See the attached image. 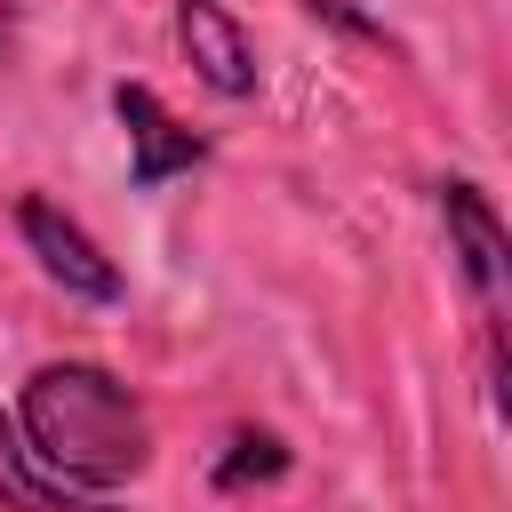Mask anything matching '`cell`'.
<instances>
[{
    "label": "cell",
    "instance_id": "cell-3",
    "mask_svg": "<svg viewBox=\"0 0 512 512\" xmlns=\"http://www.w3.org/2000/svg\"><path fill=\"white\" fill-rule=\"evenodd\" d=\"M16 240L32 248V264H40L64 296H80V304H120V296H128V280H120V264L96 248V232H88L80 216H64L48 192H16Z\"/></svg>",
    "mask_w": 512,
    "mask_h": 512
},
{
    "label": "cell",
    "instance_id": "cell-2",
    "mask_svg": "<svg viewBox=\"0 0 512 512\" xmlns=\"http://www.w3.org/2000/svg\"><path fill=\"white\" fill-rule=\"evenodd\" d=\"M432 208H440V232H448V256L472 288V312H480V344H488V384H504V280H512V240H504V216L496 200L472 184V176H440L432 184Z\"/></svg>",
    "mask_w": 512,
    "mask_h": 512
},
{
    "label": "cell",
    "instance_id": "cell-6",
    "mask_svg": "<svg viewBox=\"0 0 512 512\" xmlns=\"http://www.w3.org/2000/svg\"><path fill=\"white\" fill-rule=\"evenodd\" d=\"M0 504L8 512H112L104 496H80L56 472H40L32 448H24V432H16V416H0Z\"/></svg>",
    "mask_w": 512,
    "mask_h": 512
},
{
    "label": "cell",
    "instance_id": "cell-8",
    "mask_svg": "<svg viewBox=\"0 0 512 512\" xmlns=\"http://www.w3.org/2000/svg\"><path fill=\"white\" fill-rule=\"evenodd\" d=\"M304 8H312V16H328V24H336V32H352V40H392V32H384L368 8H352V0H304Z\"/></svg>",
    "mask_w": 512,
    "mask_h": 512
},
{
    "label": "cell",
    "instance_id": "cell-5",
    "mask_svg": "<svg viewBox=\"0 0 512 512\" xmlns=\"http://www.w3.org/2000/svg\"><path fill=\"white\" fill-rule=\"evenodd\" d=\"M176 48L192 56V72L216 88V96H256V40L240 32V16L224 0H176Z\"/></svg>",
    "mask_w": 512,
    "mask_h": 512
},
{
    "label": "cell",
    "instance_id": "cell-7",
    "mask_svg": "<svg viewBox=\"0 0 512 512\" xmlns=\"http://www.w3.org/2000/svg\"><path fill=\"white\" fill-rule=\"evenodd\" d=\"M288 472V440L280 432H256V424H240L232 440H224V456H216V488L224 496H240V488H256V480H280Z\"/></svg>",
    "mask_w": 512,
    "mask_h": 512
},
{
    "label": "cell",
    "instance_id": "cell-1",
    "mask_svg": "<svg viewBox=\"0 0 512 512\" xmlns=\"http://www.w3.org/2000/svg\"><path fill=\"white\" fill-rule=\"evenodd\" d=\"M16 432H24L32 464L80 496H112L152 464L144 400L96 360H40L16 392Z\"/></svg>",
    "mask_w": 512,
    "mask_h": 512
},
{
    "label": "cell",
    "instance_id": "cell-4",
    "mask_svg": "<svg viewBox=\"0 0 512 512\" xmlns=\"http://www.w3.org/2000/svg\"><path fill=\"white\" fill-rule=\"evenodd\" d=\"M112 120L128 128V184H136V192H160V184L208 168V136L184 128L144 80H120V88H112Z\"/></svg>",
    "mask_w": 512,
    "mask_h": 512
},
{
    "label": "cell",
    "instance_id": "cell-9",
    "mask_svg": "<svg viewBox=\"0 0 512 512\" xmlns=\"http://www.w3.org/2000/svg\"><path fill=\"white\" fill-rule=\"evenodd\" d=\"M16 24H24V8H16V0H0V64L16 56Z\"/></svg>",
    "mask_w": 512,
    "mask_h": 512
}]
</instances>
